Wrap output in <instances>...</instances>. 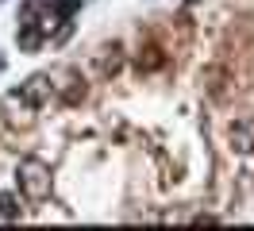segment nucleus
<instances>
[{"label": "nucleus", "mask_w": 254, "mask_h": 231, "mask_svg": "<svg viewBox=\"0 0 254 231\" xmlns=\"http://www.w3.org/2000/svg\"><path fill=\"white\" fill-rule=\"evenodd\" d=\"M227 147L235 154H254V116H239L227 123Z\"/></svg>", "instance_id": "20e7f679"}, {"label": "nucleus", "mask_w": 254, "mask_h": 231, "mask_svg": "<svg viewBox=\"0 0 254 231\" xmlns=\"http://www.w3.org/2000/svg\"><path fill=\"white\" fill-rule=\"evenodd\" d=\"M4 66H8V58H4V54H0V74H4Z\"/></svg>", "instance_id": "6e6552de"}, {"label": "nucleus", "mask_w": 254, "mask_h": 231, "mask_svg": "<svg viewBox=\"0 0 254 231\" xmlns=\"http://www.w3.org/2000/svg\"><path fill=\"white\" fill-rule=\"evenodd\" d=\"M85 77H81V70H73V66H65V70H54L50 74V96H58L62 104H77V100H85Z\"/></svg>", "instance_id": "f03ea898"}, {"label": "nucleus", "mask_w": 254, "mask_h": 231, "mask_svg": "<svg viewBox=\"0 0 254 231\" xmlns=\"http://www.w3.org/2000/svg\"><path fill=\"white\" fill-rule=\"evenodd\" d=\"M16 181L23 189V197L27 200H47L50 189H54V177H50V166L47 162H39V158H23L16 166Z\"/></svg>", "instance_id": "f257e3e1"}, {"label": "nucleus", "mask_w": 254, "mask_h": 231, "mask_svg": "<svg viewBox=\"0 0 254 231\" xmlns=\"http://www.w3.org/2000/svg\"><path fill=\"white\" fill-rule=\"evenodd\" d=\"M16 96H19V100H27L31 108H43V104L50 100V74H35V77H27V81L16 89Z\"/></svg>", "instance_id": "39448f33"}, {"label": "nucleus", "mask_w": 254, "mask_h": 231, "mask_svg": "<svg viewBox=\"0 0 254 231\" xmlns=\"http://www.w3.org/2000/svg\"><path fill=\"white\" fill-rule=\"evenodd\" d=\"M124 62H127V54H124V43H120V39L100 43V46H96V54H93V66H96V74H100V77H116L120 70H124Z\"/></svg>", "instance_id": "7ed1b4c3"}, {"label": "nucleus", "mask_w": 254, "mask_h": 231, "mask_svg": "<svg viewBox=\"0 0 254 231\" xmlns=\"http://www.w3.org/2000/svg\"><path fill=\"white\" fill-rule=\"evenodd\" d=\"M23 208H19V197L16 193H0V220H19Z\"/></svg>", "instance_id": "0eeeda50"}, {"label": "nucleus", "mask_w": 254, "mask_h": 231, "mask_svg": "<svg viewBox=\"0 0 254 231\" xmlns=\"http://www.w3.org/2000/svg\"><path fill=\"white\" fill-rule=\"evenodd\" d=\"M162 66H166V54H162V46H154V43H146L143 50H139V58H135V70H139V74H154Z\"/></svg>", "instance_id": "423d86ee"}]
</instances>
